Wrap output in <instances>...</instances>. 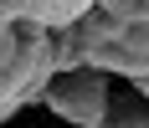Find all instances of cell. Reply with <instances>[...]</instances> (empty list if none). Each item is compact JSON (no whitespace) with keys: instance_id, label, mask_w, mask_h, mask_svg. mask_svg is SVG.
Listing matches in <instances>:
<instances>
[{"instance_id":"3","label":"cell","mask_w":149,"mask_h":128,"mask_svg":"<svg viewBox=\"0 0 149 128\" xmlns=\"http://www.w3.org/2000/svg\"><path fill=\"white\" fill-rule=\"evenodd\" d=\"M139 87H144V92H149V82H139Z\"/></svg>"},{"instance_id":"1","label":"cell","mask_w":149,"mask_h":128,"mask_svg":"<svg viewBox=\"0 0 149 128\" xmlns=\"http://www.w3.org/2000/svg\"><path fill=\"white\" fill-rule=\"evenodd\" d=\"M41 102L57 108L62 118H72L82 128H103L108 123V72L77 62L67 72H52V82L41 87Z\"/></svg>"},{"instance_id":"2","label":"cell","mask_w":149,"mask_h":128,"mask_svg":"<svg viewBox=\"0 0 149 128\" xmlns=\"http://www.w3.org/2000/svg\"><path fill=\"white\" fill-rule=\"evenodd\" d=\"M21 51V26H10V21H0V72L10 67V57Z\"/></svg>"}]
</instances>
